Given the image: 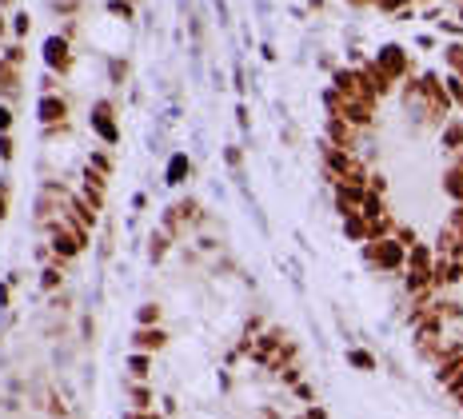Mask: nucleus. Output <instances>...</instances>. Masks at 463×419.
Listing matches in <instances>:
<instances>
[{
  "instance_id": "nucleus-3",
  "label": "nucleus",
  "mask_w": 463,
  "mask_h": 419,
  "mask_svg": "<svg viewBox=\"0 0 463 419\" xmlns=\"http://www.w3.org/2000/svg\"><path fill=\"white\" fill-rule=\"evenodd\" d=\"M459 404H463V395H459Z\"/></svg>"
},
{
  "instance_id": "nucleus-1",
  "label": "nucleus",
  "mask_w": 463,
  "mask_h": 419,
  "mask_svg": "<svg viewBox=\"0 0 463 419\" xmlns=\"http://www.w3.org/2000/svg\"><path fill=\"white\" fill-rule=\"evenodd\" d=\"M443 144H448V148L463 144V124H448V136H443Z\"/></svg>"
},
{
  "instance_id": "nucleus-2",
  "label": "nucleus",
  "mask_w": 463,
  "mask_h": 419,
  "mask_svg": "<svg viewBox=\"0 0 463 419\" xmlns=\"http://www.w3.org/2000/svg\"><path fill=\"white\" fill-rule=\"evenodd\" d=\"M352 363L355 368H372V356L367 352H352Z\"/></svg>"
}]
</instances>
